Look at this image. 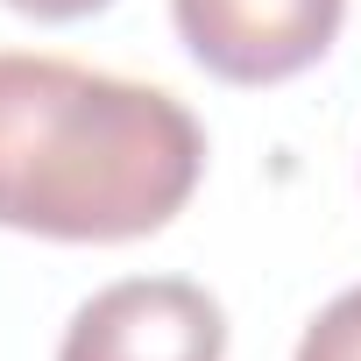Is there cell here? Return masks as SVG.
Masks as SVG:
<instances>
[{
	"instance_id": "7a4b0ae2",
	"label": "cell",
	"mask_w": 361,
	"mask_h": 361,
	"mask_svg": "<svg viewBox=\"0 0 361 361\" xmlns=\"http://www.w3.org/2000/svg\"><path fill=\"white\" fill-rule=\"evenodd\" d=\"M220 354L227 312L213 290L185 276H128L92 290L57 347V361H220Z\"/></svg>"
},
{
	"instance_id": "5b68a950",
	"label": "cell",
	"mask_w": 361,
	"mask_h": 361,
	"mask_svg": "<svg viewBox=\"0 0 361 361\" xmlns=\"http://www.w3.org/2000/svg\"><path fill=\"white\" fill-rule=\"evenodd\" d=\"M8 8L29 15V22H85V15L114 8V0H8Z\"/></svg>"
},
{
	"instance_id": "277c9868",
	"label": "cell",
	"mask_w": 361,
	"mask_h": 361,
	"mask_svg": "<svg viewBox=\"0 0 361 361\" xmlns=\"http://www.w3.org/2000/svg\"><path fill=\"white\" fill-rule=\"evenodd\" d=\"M298 361H361V283L340 290L298 340Z\"/></svg>"
},
{
	"instance_id": "3957f363",
	"label": "cell",
	"mask_w": 361,
	"mask_h": 361,
	"mask_svg": "<svg viewBox=\"0 0 361 361\" xmlns=\"http://www.w3.org/2000/svg\"><path fill=\"white\" fill-rule=\"evenodd\" d=\"M170 15L213 78L283 85L333 50L347 0H170Z\"/></svg>"
},
{
	"instance_id": "6da1fadb",
	"label": "cell",
	"mask_w": 361,
	"mask_h": 361,
	"mask_svg": "<svg viewBox=\"0 0 361 361\" xmlns=\"http://www.w3.org/2000/svg\"><path fill=\"white\" fill-rule=\"evenodd\" d=\"M206 177V128L163 85L0 50V227L43 241H142Z\"/></svg>"
}]
</instances>
